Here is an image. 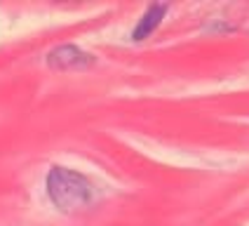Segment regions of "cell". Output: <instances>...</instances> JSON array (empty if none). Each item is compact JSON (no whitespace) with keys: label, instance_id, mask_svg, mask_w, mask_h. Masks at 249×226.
Wrapping results in <instances>:
<instances>
[{"label":"cell","instance_id":"cell-3","mask_svg":"<svg viewBox=\"0 0 249 226\" xmlns=\"http://www.w3.org/2000/svg\"><path fill=\"white\" fill-rule=\"evenodd\" d=\"M165 14H167V5H160V2L151 5V7L143 12V17L139 19V24L134 26V31H132V38H134V40H143V38H148L153 31L162 24Z\"/></svg>","mask_w":249,"mask_h":226},{"label":"cell","instance_id":"cell-1","mask_svg":"<svg viewBox=\"0 0 249 226\" xmlns=\"http://www.w3.org/2000/svg\"><path fill=\"white\" fill-rule=\"evenodd\" d=\"M45 186H47V196L54 203V207L64 214H80V212L89 210L97 200L94 184L85 174L61 168V165H54L47 172Z\"/></svg>","mask_w":249,"mask_h":226},{"label":"cell","instance_id":"cell-2","mask_svg":"<svg viewBox=\"0 0 249 226\" xmlns=\"http://www.w3.org/2000/svg\"><path fill=\"white\" fill-rule=\"evenodd\" d=\"M94 64V56L78 45H59L47 55V66L54 71H83Z\"/></svg>","mask_w":249,"mask_h":226}]
</instances>
